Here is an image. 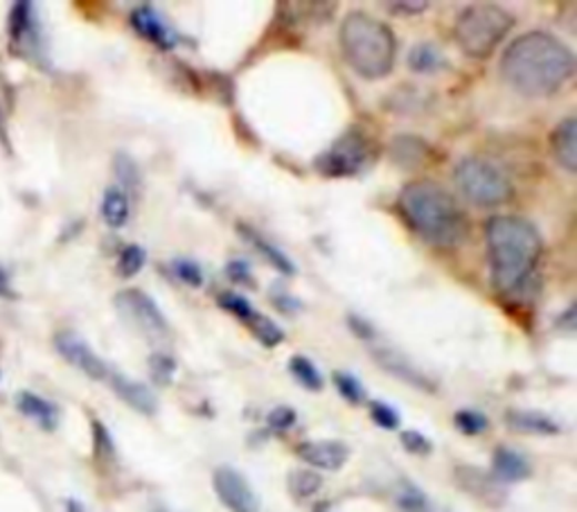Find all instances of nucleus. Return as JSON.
Returning <instances> with one entry per match:
<instances>
[{
    "instance_id": "1",
    "label": "nucleus",
    "mask_w": 577,
    "mask_h": 512,
    "mask_svg": "<svg viewBox=\"0 0 577 512\" xmlns=\"http://www.w3.org/2000/svg\"><path fill=\"white\" fill-rule=\"evenodd\" d=\"M575 72V54L550 32L533 30L505 48L498 76L515 93L539 100L555 96Z\"/></svg>"
},
{
    "instance_id": "2",
    "label": "nucleus",
    "mask_w": 577,
    "mask_h": 512,
    "mask_svg": "<svg viewBox=\"0 0 577 512\" xmlns=\"http://www.w3.org/2000/svg\"><path fill=\"white\" fill-rule=\"evenodd\" d=\"M492 284L500 297H515L533 282L544 253L537 227L517 214H494L485 222Z\"/></svg>"
},
{
    "instance_id": "3",
    "label": "nucleus",
    "mask_w": 577,
    "mask_h": 512,
    "mask_svg": "<svg viewBox=\"0 0 577 512\" xmlns=\"http://www.w3.org/2000/svg\"><path fill=\"white\" fill-rule=\"evenodd\" d=\"M397 212L415 235L438 249H458L472 231L469 217L456 197L431 179L406 183L397 199Z\"/></svg>"
},
{
    "instance_id": "4",
    "label": "nucleus",
    "mask_w": 577,
    "mask_h": 512,
    "mask_svg": "<svg viewBox=\"0 0 577 512\" xmlns=\"http://www.w3.org/2000/svg\"><path fill=\"white\" fill-rule=\"evenodd\" d=\"M341 54L361 80H386L397 59V39L384 21L366 14L350 12L338 30Z\"/></svg>"
},
{
    "instance_id": "5",
    "label": "nucleus",
    "mask_w": 577,
    "mask_h": 512,
    "mask_svg": "<svg viewBox=\"0 0 577 512\" xmlns=\"http://www.w3.org/2000/svg\"><path fill=\"white\" fill-rule=\"evenodd\" d=\"M515 28L508 10L492 3H476L465 8L454 23V39L458 48L472 59H487Z\"/></svg>"
},
{
    "instance_id": "6",
    "label": "nucleus",
    "mask_w": 577,
    "mask_h": 512,
    "mask_svg": "<svg viewBox=\"0 0 577 512\" xmlns=\"http://www.w3.org/2000/svg\"><path fill=\"white\" fill-rule=\"evenodd\" d=\"M454 181L458 192L476 208H498L510 203L515 197V185L510 177L487 159H463L456 165Z\"/></svg>"
},
{
    "instance_id": "7",
    "label": "nucleus",
    "mask_w": 577,
    "mask_h": 512,
    "mask_svg": "<svg viewBox=\"0 0 577 512\" xmlns=\"http://www.w3.org/2000/svg\"><path fill=\"white\" fill-rule=\"evenodd\" d=\"M377 159V144L361 129H347L330 150L314 159V170L327 179H347L364 172Z\"/></svg>"
},
{
    "instance_id": "8",
    "label": "nucleus",
    "mask_w": 577,
    "mask_h": 512,
    "mask_svg": "<svg viewBox=\"0 0 577 512\" xmlns=\"http://www.w3.org/2000/svg\"><path fill=\"white\" fill-rule=\"evenodd\" d=\"M113 305H115V312L124 319V323H129L142 337H148L152 343L170 341L172 328H170L165 314L161 312L156 301L150 294H144L142 289L129 287V289L118 291Z\"/></svg>"
},
{
    "instance_id": "9",
    "label": "nucleus",
    "mask_w": 577,
    "mask_h": 512,
    "mask_svg": "<svg viewBox=\"0 0 577 512\" xmlns=\"http://www.w3.org/2000/svg\"><path fill=\"white\" fill-rule=\"evenodd\" d=\"M212 490L229 512H260V499L253 485L231 465H222L212 472Z\"/></svg>"
},
{
    "instance_id": "10",
    "label": "nucleus",
    "mask_w": 577,
    "mask_h": 512,
    "mask_svg": "<svg viewBox=\"0 0 577 512\" xmlns=\"http://www.w3.org/2000/svg\"><path fill=\"white\" fill-rule=\"evenodd\" d=\"M57 352L80 373L95 382H107L111 375V365L75 332H59L54 337Z\"/></svg>"
},
{
    "instance_id": "11",
    "label": "nucleus",
    "mask_w": 577,
    "mask_h": 512,
    "mask_svg": "<svg viewBox=\"0 0 577 512\" xmlns=\"http://www.w3.org/2000/svg\"><path fill=\"white\" fill-rule=\"evenodd\" d=\"M8 34L17 50H23L26 57H34L41 50V26L37 17L34 3H14L10 8L8 19Z\"/></svg>"
},
{
    "instance_id": "12",
    "label": "nucleus",
    "mask_w": 577,
    "mask_h": 512,
    "mask_svg": "<svg viewBox=\"0 0 577 512\" xmlns=\"http://www.w3.org/2000/svg\"><path fill=\"white\" fill-rule=\"evenodd\" d=\"M373 357L388 375L402 380L404 384H408L417 391L436 393V382H433L424 371H419L406 354L391 350V348H377V350H373Z\"/></svg>"
},
{
    "instance_id": "13",
    "label": "nucleus",
    "mask_w": 577,
    "mask_h": 512,
    "mask_svg": "<svg viewBox=\"0 0 577 512\" xmlns=\"http://www.w3.org/2000/svg\"><path fill=\"white\" fill-rule=\"evenodd\" d=\"M296 456L314 470L338 472L350 461V448L343 441H305L296 448Z\"/></svg>"
},
{
    "instance_id": "14",
    "label": "nucleus",
    "mask_w": 577,
    "mask_h": 512,
    "mask_svg": "<svg viewBox=\"0 0 577 512\" xmlns=\"http://www.w3.org/2000/svg\"><path fill=\"white\" fill-rule=\"evenodd\" d=\"M454 479H456V485L476 496L478 501L487 503V505H500L505 501V490L503 485L485 470L480 468H474V465H458L454 470Z\"/></svg>"
},
{
    "instance_id": "15",
    "label": "nucleus",
    "mask_w": 577,
    "mask_h": 512,
    "mask_svg": "<svg viewBox=\"0 0 577 512\" xmlns=\"http://www.w3.org/2000/svg\"><path fill=\"white\" fill-rule=\"evenodd\" d=\"M107 382L113 389V393L126 406H131L135 413L148 415V418L159 413V398H156V393L148 384H142L138 380H131V378H126L122 373H115V371H111Z\"/></svg>"
},
{
    "instance_id": "16",
    "label": "nucleus",
    "mask_w": 577,
    "mask_h": 512,
    "mask_svg": "<svg viewBox=\"0 0 577 512\" xmlns=\"http://www.w3.org/2000/svg\"><path fill=\"white\" fill-rule=\"evenodd\" d=\"M129 19L133 30L142 39L154 43L159 50H172L181 41V37L161 19V14L152 6H138Z\"/></svg>"
},
{
    "instance_id": "17",
    "label": "nucleus",
    "mask_w": 577,
    "mask_h": 512,
    "mask_svg": "<svg viewBox=\"0 0 577 512\" xmlns=\"http://www.w3.org/2000/svg\"><path fill=\"white\" fill-rule=\"evenodd\" d=\"M550 154L568 174L577 172V120L564 118L550 133Z\"/></svg>"
},
{
    "instance_id": "18",
    "label": "nucleus",
    "mask_w": 577,
    "mask_h": 512,
    "mask_svg": "<svg viewBox=\"0 0 577 512\" xmlns=\"http://www.w3.org/2000/svg\"><path fill=\"white\" fill-rule=\"evenodd\" d=\"M500 485L505 483H522L533 476V463L513 448H496L492 456V472H489Z\"/></svg>"
},
{
    "instance_id": "19",
    "label": "nucleus",
    "mask_w": 577,
    "mask_h": 512,
    "mask_svg": "<svg viewBox=\"0 0 577 512\" xmlns=\"http://www.w3.org/2000/svg\"><path fill=\"white\" fill-rule=\"evenodd\" d=\"M17 409L43 431H54L61 422V409L52 400H45L32 391H21L17 395Z\"/></svg>"
},
{
    "instance_id": "20",
    "label": "nucleus",
    "mask_w": 577,
    "mask_h": 512,
    "mask_svg": "<svg viewBox=\"0 0 577 512\" xmlns=\"http://www.w3.org/2000/svg\"><path fill=\"white\" fill-rule=\"evenodd\" d=\"M505 422L513 431L526 435H559L564 431L555 418L530 409H510L505 413Z\"/></svg>"
},
{
    "instance_id": "21",
    "label": "nucleus",
    "mask_w": 577,
    "mask_h": 512,
    "mask_svg": "<svg viewBox=\"0 0 577 512\" xmlns=\"http://www.w3.org/2000/svg\"><path fill=\"white\" fill-rule=\"evenodd\" d=\"M237 233L277 271V273H282V275H286V278H294L296 273H298V269H296V264H294V260L288 258L284 251H280L275 244H271L264 235H260L253 227H246V224H237Z\"/></svg>"
},
{
    "instance_id": "22",
    "label": "nucleus",
    "mask_w": 577,
    "mask_h": 512,
    "mask_svg": "<svg viewBox=\"0 0 577 512\" xmlns=\"http://www.w3.org/2000/svg\"><path fill=\"white\" fill-rule=\"evenodd\" d=\"M431 148L417 135H395L391 142V157L406 170H419L428 161Z\"/></svg>"
},
{
    "instance_id": "23",
    "label": "nucleus",
    "mask_w": 577,
    "mask_h": 512,
    "mask_svg": "<svg viewBox=\"0 0 577 512\" xmlns=\"http://www.w3.org/2000/svg\"><path fill=\"white\" fill-rule=\"evenodd\" d=\"M100 214H102V222L109 229H122L129 217H131V199L124 190H120L118 185H111L104 190L102 197V205H100Z\"/></svg>"
},
{
    "instance_id": "24",
    "label": "nucleus",
    "mask_w": 577,
    "mask_h": 512,
    "mask_svg": "<svg viewBox=\"0 0 577 512\" xmlns=\"http://www.w3.org/2000/svg\"><path fill=\"white\" fill-rule=\"evenodd\" d=\"M408 68L417 76H436L447 68V59L433 43H417L408 52Z\"/></svg>"
},
{
    "instance_id": "25",
    "label": "nucleus",
    "mask_w": 577,
    "mask_h": 512,
    "mask_svg": "<svg viewBox=\"0 0 577 512\" xmlns=\"http://www.w3.org/2000/svg\"><path fill=\"white\" fill-rule=\"evenodd\" d=\"M249 332L264 345V348H277L282 341H284V330L273 321L269 319L266 314L257 312L255 308L251 310V314L242 321Z\"/></svg>"
},
{
    "instance_id": "26",
    "label": "nucleus",
    "mask_w": 577,
    "mask_h": 512,
    "mask_svg": "<svg viewBox=\"0 0 577 512\" xmlns=\"http://www.w3.org/2000/svg\"><path fill=\"white\" fill-rule=\"evenodd\" d=\"M288 373L294 375V380L303 389H307L312 393H318L325 386V380H323V375L318 371V365L310 357H305V354H294L292 359H288Z\"/></svg>"
},
{
    "instance_id": "27",
    "label": "nucleus",
    "mask_w": 577,
    "mask_h": 512,
    "mask_svg": "<svg viewBox=\"0 0 577 512\" xmlns=\"http://www.w3.org/2000/svg\"><path fill=\"white\" fill-rule=\"evenodd\" d=\"M395 505L399 512H436V508H433L428 494L411 483V481H402L397 485V492H395Z\"/></svg>"
},
{
    "instance_id": "28",
    "label": "nucleus",
    "mask_w": 577,
    "mask_h": 512,
    "mask_svg": "<svg viewBox=\"0 0 577 512\" xmlns=\"http://www.w3.org/2000/svg\"><path fill=\"white\" fill-rule=\"evenodd\" d=\"M286 488H288V492H292L301 501L303 499H312L314 494L321 492L323 476L316 470L301 468V470H294L292 474L286 476Z\"/></svg>"
},
{
    "instance_id": "29",
    "label": "nucleus",
    "mask_w": 577,
    "mask_h": 512,
    "mask_svg": "<svg viewBox=\"0 0 577 512\" xmlns=\"http://www.w3.org/2000/svg\"><path fill=\"white\" fill-rule=\"evenodd\" d=\"M332 384L338 391V395L352 406H361V404L368 402V391H366L364 382H361L356 375H352L347 371H334Z\"/></svg>"
},
{
    "instance_id": "30",
    "label": "nucleus",
    "mask_w": 577,
    "mask_h": 512,
    "mask_svg": "<svg viewBox=\"0 0 577 512\" xmlns=\"http://www.w3.org/2000/svg\"><path fill=\"white\" fill-rule=\"evenodd\" d=\"M113 170H115V177H118V183H120L118 188H120V190H124L129 197L140 192L142 174H140L138 163H135L129 154L118 152L115 159H113Z\"/></svg>"
},
{
    "instance_id": "31",
    "label": "nucleus",
    "mask_w": 577,
    "mask_h": 512,
    "mask_svg": "<svg viewBox=\"0 0 577 512\" xmlns=\"http://www.w3.org/2000/svg\"><path fill=\"white\" fill-rule=\"evenodd\" d=\"M144 262H148V253H144V249L140 244H126L120 251V255H118L115 273L122 280H129V278H133V275H138L142 271Z\"/></svg>"
},
{
    "instance_id": "32",
    "label": "nucleus",
    "mask_w": 577,
    "mask_h": 512,
    "mask_svg": "<svg viewBox=\"0 0 577 512\" xmlns=\"http://www.w3.org/2000/svg\"><path fill=\"white\" fill-rule=\"evenodd\" d=\"M176 359L168 352H154L150 357V375L154 380L156 386H172L174 378H176Z\"/></svg>"
},
{
    "instance_id": "33",
    "label": "nucleus",
    "mask_w": 577,
    "mask_h": 512,
    "mask_svg": "<svg viewBox=\"0 0 577 512\" xmlns=\"http://www.w3.org/2000/svg\"><path fill=\"white\" fill-rule=\"evenodd\" d=\"M454 424L463 435H480L489 429V418L476 409H460L454 413Z\"/></svg>"
},
{
    "instance_id": "34",
    "label": "nucleus",
    "mask_w": 577,
    "mask_h": 512,
    "mask_svg": "<svg viewBox=\"0 0 577 512\" xmlns=\"http://www.w3.org/2000/svg\"><path fill=\"white\" fill-rule=\"evenodd\" d=\"M368 411H371V420H373L379 429L397 431L399 424H402L399 411H397L393 404H388V402L373 400V402H368Z\"/></svg>"
},
{
    "instance_id": "35",
    "label": "nucleus",
    "mask_w": 577,
    "mask_h": 512,
    "mask_svg": "<svg viewBox=\"0 0 577 512\" xmlns=\"http://www.w3.org/2000/svg\"><path fill=\"white\" fill-rule=\"evenodd\" d=\"M93 445H95V459L102 463H113L115 461V443L111 431L100 422L93 420Z\"/></svg>"
},
{
    "instance_id": "36",
    "label": "nucleus",
    "mask_w": 577,
    "mask_h": 512,
    "mask_svg": "<svg viewBox=\"0 0 577 512\" xmlns=\"http://www.w3.org/2000/svg\"><path fill=\"white\" fill-rule=\"evenodd\" d=\"M399 443H402V448L408 452V454H413V456H431L433 454V443L428 441V438L422 433V431H417V429H406V431H402L399 433Z\"/></svg>"
},
{
    "instance_id": "37",
    "label": "nucleus",
    "mask_w": 577,
    "mask_h": 512,
    "mask_svg": "<svg viewBox=\"0 0 577 512\" xmlns=\"http://www.w3.org/2000/svg\"><path fill=\"white\" fill-rule=\"evenodd\" d=\"M174 273H176V278L181 280V282H185L188 287H192V289H199L201 284H203V269L199 267V262H194V260H188V258H179V260H174Z\"/></svg>"
},
{
    "instance_id": "38",
    "label": "nucleus",
    "mask_w": 577,
    "mask_h": 512,
    "mask_svg": "<svg viewBox=\"0 0 577 512\" xmlns=\"http://www.w3.org/2000/svg\"><path fill=\"white\" fill-rule=\"evenodd\" d=\"M296 422H298L296 409L286 406V404H280V406L271 409L269 415H266V424L273 431H288L292 426H296Z\"/></svg>"
},
{
    "instance_id": "39",
    "label": "nucleus",
    "mask_w": 577,
    "mask_h": 512,
    "mask_svg": "<svg viewBox=\"0 0 577 512\" xmlns=\"http://www.w3.org/2000/svg\"><path fill=\"white\" fill-rule=\"evenodd\" d=\"M226 278L235 284H244L249 289H255V278H253L251 264L246 260H231L226 264Z\"/></svg>"
},
{
    "instance_id": "40",
    "label": "nucleus",
    "mask_w": 577,
    "mask_h": 512,
    "mask_svg": "<svg viewBox=\"0 0 577 512\" xmlns=\"http://www.w3.org/2000/svg\"><path fill=\"white\" fill-rule=\"evenodd\" d=\"M347 328L352 330V334H354V337H358V339H366V341L375 339V334H377L375 325H373L368 319H364V317H356V314H350V317H347Z\"/></svg>"
},
{
    "instance_id": "41",
    "label": "nucleus",
    "mask_w": 577,
    "mask_h": 512,
    "mask_svg": "<svg viewBox=\"0 0 577 512\" xmlns=\"http://www.w3.org/2000/svg\"><path fill=\"white\" fill-rule=\"evenodd\" d=\"M273 305L282 312V314H296L303 310V303L294 297H288L286 291H275L273 294Z\"/></svg>"
},
{
    "instance_id": "42",
    "label": "nucleus",
    "mask_w": 577,
    "mask_h": 512,
    "mask_svg": "<svg viewBox=\"0 0 577 512\" xmlns=\"http://www.w3.org/2000/svg\"><path fill=\"white\" fill-rule=\"evenodd\" d=\"M391 10V14H422L424 10H428V3H413V0H397V3H388L386 6Z\"/></svg>"
},
{
    "instance_id": "43",
    "label": "nucleus",
    "mask_w": 577,
    "mask_h": 512,
    "mask_svg": "<svg viewBox=\"0 0 577 512\" xmlns=\"http://www.w3.org/2000/svg\"><path fill=\"white\" fill-rule=\"evenodd\" d=\"M19 294L14 291V284H12V275L10 271L0 264V301H14Z\"/></svg>"
},
{
    "instance_id": "44",
    "label": "nucleus",
    "mask_w": 577,
    "mask_h": 512,
    "mask_svg": "<svg viewBox=\"0 0 577 512\" xmlns=\"http://www.w3.org/2000/svg\"><path fill=\"white\" fill-rule=\"evenodd\" d=\"M559 321H557V328L559 330H566L568 334H573L575 332V305H570L564 314H559L557 317Z\"/></svg>"
},
{
    "instance_id": "45",
    "label": "nucleus",
    "mask_w": 577,
    "mask_h": 512,
    "mask_svg": "<svg viewBox=\"0 0 577 512\" xmlns=\"http://www.w3.org/2000/svg\"><path fill=\"white\" fill-rule=\"evenodd\" d=\"M65 512H89V510H87V505H84L82 501L68 499V501H65Z\"/></svg>"
},
{
    "instance_id": "46",
    "label": "nucleus",
    "mask_w": 577,
    "mask_h": 512,
    "mask_svg": "<svg viewBox=\"0 0 577 512\" xmlns=\"http://www.w3.org/2000/svg\"><path fill=\"white\" fill-rule=\"evenodd\" d=\"M312 512H336V510H334V503H332V501H318Z\"/></svg>"
},
{
    "instance_id": "47",
    "label": "nucleus",
    "mask_w": 577,
    "mask_h": 512,
    "mask_svg": "<svg viewBox=\"0 0 577 512\" xmlns=\"http://www.w3.org/2000/svg\"><path fill=\"white\" fill-rule=\"evenodd\" d=\"M154 512H168V510H165V508H156Z\"/></svg>"
}]
</instances>
